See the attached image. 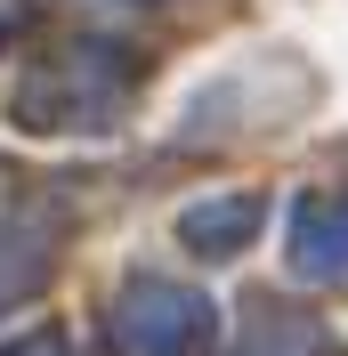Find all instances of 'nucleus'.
Instances as JSON below:
<instances>
[{
  "mask_svg": "<svg viewBox=\"0 0 348 356\" xmlns=\"http://www.w3.org/2000/svg\"><path fill=\"white\" fill-rule=\"evenodd\" d=\"M138 57H122L113 41H65L57 57L24 65L17 97H8V122L33 138L49 130H113V113L130 106Z\"/></svg>",
  "mask_w": 348,
  "mask_h": 356,
  "instance_id": "f257e3e1",
  "label": "nucleus"
},
{
  "mask_svg": "<svg viewBox=\"0 0 348 356\" xmlns=\"http://www.w3.org/2000/svg\"><path fill=\"white\" fill-rule=\"evenodd\" d=\"M113 348L122 356H211L219 348V300L171 275H130L113 291Z\"/></svg>",
  "mask_w": 348,
  "mask_h": 356,
  "instance_id": "f03ea898",
  "label": "nucleus"
},
{
  "mask_svg": "<svg viewBox=\"0 0 348 356\" xmlns=\"http://www.w3.org/2000/svg\"><path fill=\"white\" fill-rule=\"evenodd\" d=\"M283 267L300 284H348V186H316V195L292 202Z\"/></svg>",
  "mask_w": 348,
  "mask_h": 356,
  "instance_id": "7ed1b4c3",
  "label": "nucleus"
},
{
  "mask_svg": "<svg viewBox=\"0 0 348 356\" xmlns=\"http://www.w3.org/2000/svg\"><path fill=\"white\" fill-rule=\"evenodd\" d=\"M267 227V195H195L178 211V243L195 259H235L243 243H260Z\"/></svg>",
  "mask_w": 348,
  "mask_h": 356,
  "instance_id": "20e7f679",
  "label": "nucleus"
},
{
  "mask_svg": "<svg viewBox=\"0 0 348 356\" xmlns=\"http://www.w3.org/2000/svg\"><path fill=\"white\" fill-rule=\"evenodd\" d=\"M57 267V219L41 211H8L0 219V308H24Z\"/></svg>",
  "mask_w": 348,
  "mask_h": 356,
  "instance_id": "39448f33",
  "label": "nucleus"
},
{
  "mask_svg": "<svg viewBox=\"0 0 348 356\" xmlns=\"http://www.w3.org/2000/svg\"><path fill=\"white\" fill-rule=\"evenodd\" d=\"M235 356H332V332L300 308H260Z\"/></svg>",
  "mask_w": 348,
  "mask_h": 356,
  "instance_id": "423d86ee",
  "label": "nucleus"
},
{
  "mask_svg": "<svg viewBox=\"0 0 348 356\" xmlns=\"http://www.w3.org/2000/svg\"><path fill=\"white\" fill-rule=\"evenodd\" d=\"M0 356H73V340L57 332V324H41V332H17V340H8Z\"/></svg>",
  "mask_w": 348,
  "mask_h": 356,
  "instance_id": "0eeeda50",
  "label": "nucleus"
},
{
  "mask_svg": "<svg viewBox=\"0 0 348 356\" xmlns=\"http://www.w3.org/2000/svg\"><path fill=\"white\" fill-rule=\"evenodd\" d=\"M8 33H17V8H0V41H8Z\"/></svg>",
  "mask_w": 348,
  "mask_h": 356,
  "instance_id": "6e6552de",
  "label": "nucleus"
}]
</instances>
